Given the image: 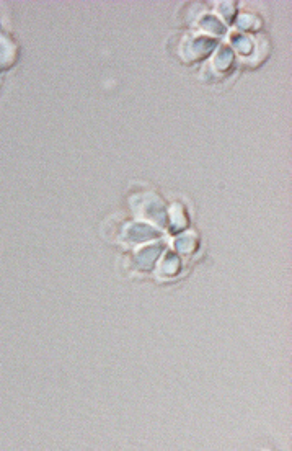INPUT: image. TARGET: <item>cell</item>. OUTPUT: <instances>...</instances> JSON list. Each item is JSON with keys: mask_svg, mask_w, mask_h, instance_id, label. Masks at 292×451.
I'll return each instance as SVG.
<instances>
[{"mask_svg": "<svg viewBox=\"0 0 292 451\" xmlns=\"http://www.w3.org/2000/svg\"><path fill=\"white\" fill-rule=\"evenodd\" d=\"M154 234L155 232L152 231L150 227L142 226V224H136L129 229V236H131L132 241H147V239H150Z\"/></svg>", "mask_w": 292, "mask_h": 451, "instance_id": "obj_1", "label": "cell"}, {"mask_svg": "<svg viewBox=\"0 0 292 451\" xmlns=\"http://www.w3.org/2000/svg\"><path fill=\"white\" fill-rule=\"evenodd\" d=\"M157 255H159V249H145V250H142V254H139V255H137V263H139V267H142V268H150Z\"/></svg>", "mask_w": 292, "mask_h": 451, "instance_id": "obj_2", "label": "cell"}]
</instances>
